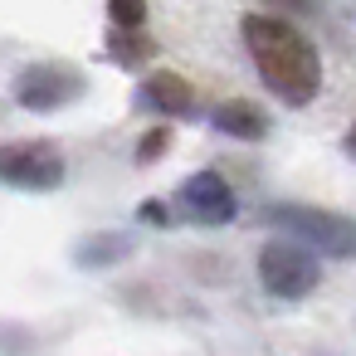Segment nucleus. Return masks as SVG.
<instances>
[{
	"instance_id": "nucleus-1",
	"label": "nucleus",
	"mask_w": 356,
	"mask_h": 356,
	"mask_svg": "<svg viewBox=\"0 0 356 356\" xmlns=\"http://www.w3.org/2000/svg\"><path fill=\"white\" fill-rule=\"evenodd\" d=\"M239 30H244L254 69H259V79L268 83L273 98L302 108L322 93V59H317V49L307 44L302 30H293L278 15H244Z\"/></svg>"
},
{
	"instance_id": "nucleus-2",
	"label": "nucleus",
	"mask_w": 356,
	"mask_h": 356,
	"mask_svg": "<svg viewBox=\"0 0 356 356\" xmlns=\"http://www.w3.org/2000/svg\"><path fill=\"white\" fill-rule=\"evenodd\" d=\"M264 220L283 234H293V244L327 254V259H356V220L337 215V210H317V205H268Z\"/></svg>"
},
{
	"instance_id": "nucleus-3",
	"label": "nucleus",
	"mask_w": 356,
	"mask_h": 356,
	"mask_svg": "<svg viewBox=\"0 0 356 356\" xmlns=\"http://www.w3.org/2000/svg\"><path fill=\"white\" fill-rule=\"evenodd\" d=\"M259 283H264L273 298L298 302V298H307V293L322 283V268H317V259H312L302 244H293V239H268V244L259 249Z\"/></svg>"
},
{
	"instance_id": "nucleus-4",
	"label": "nucleus",
	"mask_w": 356,
	"mask_h": 356,
	"mask_svg": "<svg viewBox=\"0 0 356 356\" xmlns=\"http://www.w3.org/2000/svg\"><path fill=\"white\" fill-rule=\"evenodd\" d=\"M0 181L20 186V191H59L64 156L54 142H10V147H0Z\"/></svg>"
},
{
	"instance_id": "nucleus-5",
	"label": "nucleus",
	"mask_w": 356,
	"mask_h": 356,
	"mask_svg": "<svg viewBox=\"0 0 356 356\" xmlns=\"http://www.w3.org/2000/svg\"><path fill=\"white\" fill-rule=\"evenodd\" d=\"M83 93V74L64 64H30L15 74V103L30 113H54Z\"/></svg>"
},
{
	"instance_id": "nucleus-6",
	"label": "nucleus",
	"mask_w": 356,
	"mask_h": 356,
	"mask_svg": "<svg viewBox=\"0 0 356 356\" xmlns=\"http://www.w3.org/2000/svg\"><path fill=\"white\" fill-rule=\"evenodd\" d=\"M176 205H181L195 225H229L234 210H239L229 181L215 176V171H195V176H186L181 191H176Z\"/></svg>"
},
{
	"instance_id": "nucleus-7",
	"label": "nucleus",
	"mask_w": 356,
	"mask_h": 356,
	"mask_svg": "<svg viewBox=\"0 0 356 356\" xmlns=\"http://www.w3.org/2000/svg\"><path fill=\"white\" fill-rule=\"evenodd\" d=\"M137 108H142V113H161V118H191L195 93H191V83H186L181 74L156 69V74L137 88Z\"/></svg>"
},
{
	"instance_id": "nucleus-8",
	"label": "nucleus",
	"mask_w": 356,
	"mask_h": 356,
	"mask_svg": "<svg viewBox=\"0 0 356 356\" xmlns=\"http://www.w3.org/2000/svg\"><path fill=\"white\" fill-rule=\"evenodd\" d=\"M215 127L225 137H239V142H259L268 132V118L254 108V103H220L215 108Z\"/></svg>"
},
{
	"instance_id": "nucleus-9",
	"label": "nucleus",
	"mask_w": 356,
	"mask_h": 356,
	"mask_svg": "<svg viewBox=\"0 0 356 356\" xmlns=\"http://www.w3.org/2000/svg\"><path fill=\"white\" fill-rule=\"evenodd\" d=\"M108 15L118 30H142L147 25V0H108Z\"/></svg>"
},
{
	"instance_id": "nucleus-10",
	"label": "nucleus",
	"mask_w": 356,
	"mask_h": 356,
	"mask_svg": "<svg viewBox=\"0 0 356 356\" xmlns=\"http://www.w3.org/2000/svg\"><path fill=\"white\" fill-rule=\"evenodd\" d=\"M127 249H132L127 239H93V244H83V249H79V264H88V268H98L103 259H122Z\"/></svg>"
},
{
	"instance_id": "nucleus-11",
	"label": "nucleus",
	"mask_w": 356,
	"mask_h": 356,
	"mask_svg": "<svg viewBox=\"0 0 356 356\" xmlns=\"http://www.w3.org/2000/svg\"><path fill=\"white\" fill-rule=\"evenodd\" d=\"M147 54H152V44H147V40H137L132 30L113 35V59H122V64H137V59H147Z\"/></svg>"
},
{
	"instance_id": "nucleus-12",
	"label": "nucleus",
	"mask_w": 356,
	"mask_h": 356,
	"mask_svg": "<svg viewBox=\"0 0 356 356\" xmlns=\"http://www.w3.org/2000/svg\"><path fill=\"white\" fill-rule=\"evenodd\" d=\"M166 147H171V132H166V127H156V132H147V137H142V147H137V161H142V166H152V161H156Z\"/></svg>"
},
{
	"instance_id": "nucleus-13",
	"label": "nucleus",
	"mask_w": 356,
	"mask_h": 356,
	"mask_svg": "<svg viewBox=\"0 0 356 356\" xmlns=\"http://www.w3.org/2000/svg\"><path fill=\"white\" fill-rule=\"evenodd\" d=\"M142 220H152V225H166V205L147 200V205H142Z\"/></svg>"
},
{
	"instance_id": "nucleus-14",
	"label": "nucleus",
	"mask_w": 356,
	"mask_h": 356,
	"mask_svg": "<svg viewBox=\"0 0 356 356\" xmlns=\"http://www.w3.org/2000/svg\"><path fill=\"white\" fill-rule=\"evenodd\" d=\"M346 152H351V156H356V127H351V137H346Z\"/></svg>"
}]
</instances>
